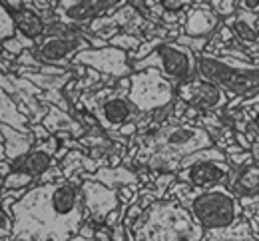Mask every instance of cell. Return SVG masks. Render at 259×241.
<instances>
[{
    "instance_id": "obj_1",
    "label": "cell",
    "mask_w": 259,
    "mask_h": 241,
    "mask_svg": "<svg viewBox=\"0 0 259 241\" xmlns=\"http://www.w3.org/2000/svg\"><path fill=\"white\" fill-rule=\"evenodd\" d=\"M12 213L14 231L6 241H70L88 219L80 185L68 179L34 185Z\"/></svg>"
},
{
    "instance_id": "obj_2",
    "label": "cell",
    "mask_w": 259,
    "mask_h": 241,
    "mask_svg": "<svg viewBox=\"0 0 259 241\" xmlns=\"http://www.w3.org/2000/svg\"><path fill=\"white\" fill-rule=\"evenodd\" d=\"M178 200L203 231L227 229L243 221V207L239 200L227 189L215 185L209 189H197L184 181H176L163 200Z\"/></svg>"
},
{
    "instance_id": "obj_3",
    "label": "cell",
    "mask_w": 259,
    "mask_h": 241,
    "mask_svg": "<svg viewBox=\"0 0 259 241\" xmlns=\"http://www.w3.org/2000/svg\"><path fill=\"white\" fill-rule=\"evenodd\" d=\"M136 241H201L203 229L178 200H160L132 227Z\"/></svg>"
},
{
    "instance_id": "obj_4",
    "label": "cell",
    "mask_w": 259,
    "mask_h": 241,
    "mask_svg": "<svg viewBox=\"0 0 259 241\" xmlns=\"http://www.w3.org/2000/svg\"><path fill=\"white\" fill-rule=\"evenodd\" d=\"M197 78L226 90L229 100L235 96L247 100L259 94V66L253 62H241L201 52L197 54Z\"/></svg>"
},
{
    "instance_id": "obj_5",
    "label": "cell",
    "mask_w": 259,
    "mask_h": 241,
    "mask_svg": "<svg viewBox=\"0 0 259 241\" xmlns=\"http://www.w3.org/2000/svg\"><path fill=\"white\" fill-rule=\"evenodd\" d=\"M132 68H134V72L156 68L162 72L163 78H167L176 86H182V84L192 82L197 78V56L190 48H186L178 42L165 40L146 60L132 62Z\"/></svg>"
},
{
    "instance_id": "obj_6",
    "label": "cell",
    "mask_w": 259,
    "mask_h": 241,
    "mask_svg": "<svg viewBox=\"0 0 259 241\" xmlns=\"http://www.w3.org/2000/svg\"><path fill=\"white\" fill-rule=\"evenodd\" d=\"M130 78L132 88L128 92V100L142 116H150L162 108H167L178 98V86L163 78L160 70L148 68L134 72Z\"/></svg>"
},
{
    "instance_id": "obj_7",
    "label": "cell",
    "mask_w": 259,
    "mask_h": 241,
    "mask_svg": "<svg viewBox=\"0 0 259 241\" xmlns=\"http://www.w3.org/2000/svg\"><path fill=\"white\" fill-rule=\"evenodd\" d=\"M126 0H60L56 6V18L74 28H90V24L102 18L112 16L122 10Z\"/></svg>"
},
{
    "instance_id": "obj_8",
    "label": "cell",
    "mask_w": 259,
    "mask_h": 241,
    "mask_svg": "<svg viewBox=\"0 0 259 241\" xmlns=\"http://www.w3.org/2000/svg\"><path fill=\"white\" fill-rule=\"evenodd\" d=\"M72 64H82L86 68L96 70L102 76H112V78H128L134 74L132 62H130L128 52L118 50L114 46L94 50V48H86L82 52H78L72 58Z\"/></svg>"
},
{
    "instance_id": "obj_9",
    "label": "cell",
    "mask_w": 259,
    "mask_h": 241,
    "mask_svg": "<svg viewBox=\"0 0 259 241\" xmlns=\"http://www.w3.org/2000/svg\"><path fill=\"white\" fill-rule=\"evenodd\" d=\"M92 48L90 42L84 36H74V38H60V36H44L36 48L32 50V54L48 66H56V68H66L72 70V58L86 50Z\"/></svg>"
},
{
    "instance_id": "obj_10",
    "label": "cell",
    "mask_w": 259,
    "mask_h": 241,
    "mask_svg": "<svg viewBox=\"0 0 259 241\" xmlns=\"http://www.w3.org/2000/svg\"><path fill=\"white\" fill-rule=\"evenodd\" d=\"M178 100L186 102L188 106L199 108L203 114H220L229 104L226 90L201 78H195L192 82L178 86Z\"/></svg>"
},
{
    "instance_id": "obj_11",
    "label": "cell",
    "mask_w": 259,
    "mask_h": 241,
    "mask_svg": "<svg viewBox=\"0 0 259 241\" xmlns=\"http://www.w3.org/2000/svg\"><path fill=\"white\" fill-rule=\"evenodd\" d=\"M82 189V198H84V207H86V221H92L96 227L106 225V217L120 209V194L118 189L106 187L100 181H84L80 185Z\"/></svg>"
},
{
    "instance_id": "obj_12",
    "label": "cell",
    "mask_w": 259,
    "mask_h": 241,
    "mask_svg": "<svg viewBox=\"0 0 259 241\" xmlns=\"http://www.w3.org/2000/svg\"><path fill=\"white\" fill-rule=\"evenodd\" d=\"M92 116L96 118L98 124L106 132H118L122 126H126L130 122H136L140 114L134 108V104L128 100V94L116 90L98 110L92 112Z\"/></svg>"
},
{
    "instance_id": "obj_13",
    "label": "cell",
    "mask_w": 259,
    "mask_h": 241,
    "mask_svg": "<svg viewBox=\"0 0 259 241\" xmlns=\"http://www.w3.org/2000/svg\"><path fill=\"white\" fill-rule=\"evenodd\" d=\"M0 4L10 10L16 22L18 34H22L32 42H40L46 36V22L40 16V12L34 8L32 0H2Z\"/></svg>"
},
{
    "instance_id": "obj_14",
    "label": "cell",
    "mask_w": 259,
    "mask_h": 241,
    "mask_svg": "<svg viewBox=\"0 0 259 241\" xmlns=\"http://www.w3.org/2000/svg\"><path fill=\"white\" fill-rule=\"evenodd\" d=\"M231 172L227 162H201L178 172V181H184L197 189H209L215 185H226Z\"/></svg>"
},
{
    "instance_id": "obj_15",
    "label": "cell",
    "mask_w": 259,
    "mask_h": 241,
    "mask_svg": "<svg viewBox=\"0 0 259 241\" xmlns=\"http://www.w3.org/2000/svg\"><path fill=\"white\" fill-rule=\"evenodd\" d=\"M58 150H60V139L56 138V136H52L48 141H38L30 154H26L22 160L12 164V170L28 173V175H32L34 179L38 181L40 175H44L56 164Z\"/></svg>"
},
{
    "instance_id": "obj_16",
    "label": "cell",
    "mask_w": 259,
    "mask_h": 241,
    "mask_svg": "<svg viewBox=\"0 0 259 241\" xmlns=\"http://www.w3.org/2000/svg\"><path fill=\"white\" fill-rule=\"evenodd\" d=\"M222 18L211 10V2H192L182 32L194 38H211L222 28Z\"/></svg>"
},
{
    "instance_id": "obj_17",
    "label": "cell",
    "mask_w": 259,
    "mask_h": 241,
    "mask_svg": "<svg viewBox=\"0 0 259 241\" xmlns=\"http://www.w3.org/2000/svg\"><path fill=\"white\" fill-rule=\"evenodd\" d=\"M0 132H2V138H0V141H2V148H0L2 160H8L10 164L22 160L38 143L36 138L32 136V132L24 134V132H18V130H14L10 126H4V124H0Z\"/></svg>"
},
{
    "instance_id": "obj_18",
    "label": "cell",
    "mask_w": 259,
    "mask_h": 241,
    "mask_svg": "<svg viewBox=\"0 0 259 241\" xmlns=\"http://www.w3.org/2000/svg\"><path fill=\"white\" fill-rule=\"evenodd\" d=\"M257 14H249L243 10H237L235 16L224 20V24L233 30V36L237 40V44L247 52L253 44L259 42V28H257Z\"/></svg>"
},
{
    "instance_id": "obj_19",
    "label": "cell",
    "mask_w": 259,
    "mask_h": 241,
    "mask_svg": "<svg viewBox=\"0 0 259 241\" xmlns=\"http://www.w3.org/2000/svg\"><path fill=\"white\" fill-rule=\"evenodd\" d=\"M42 124L46 126V130L52 136L54 134H60V132H68V134H72L76 139H82L86 136V128L70 112L60 110L58 106H50V112H48V116L44 118Z\"/></svg>"
},
{
    "instance_id": "obj_20",
    "label": "cell",
    "mask_w": 259,
    "mask_h": 241,
    "mask_svg": "<svg viewBox=\"0 0 259 241\" xmlns=\"http://www.w3.org/2000/svg\"><path fill=\"white\" fill-rule=\"evenodd\" d=\"M82 181H100V183H104L106 187H112V189H120L122 185H136V183H140L138 173L134 172V170H130V168H126V166H120V168H100L96 173H84Z\"/></svg>"
},
{
    "instance_id": "obj_21",
    "label": "cell",
    "mask_w": 259,
    "mask_h": 241,
    "mask_svg": "<svg viewBox=\"0 0 259 241\" xmlns=\"http://www.w3.org/2000/svg\"><path fill=\"white\" fill-rule=\"evenodd\" d=\"M0 124L10 126V128L24 132V134H30V128H32V122L24 114H20L18 104L14 102V98L10 94H6L4 90L0 92Z\"/></svg>"
},
{
    "instance_id": "obj_22",
    "label": "cell",
    "mask_w": 259,
    "mask_h": 241,
    "mask_svg": "<svg viewBox=\"0 0 259 241\" xmlns=\"http://www.w3.org/2000/svg\"><path fill=\"white\" fill-rule=\"evenodd\" d=\"M201 241H259V239L253 235L249 223L243 219V221H239L237 225L227 227V229L205 231L203 237H201Z\"/></svg>"
},
{
    "instance_id": "obj_23",
    "label": "cell",
    "mask_w": 259,
    "mask_h": 241,
    "mask_svg": "<svg viewBox=\"0 0 259 241\" xmlns=\"http://www.w3.org/2000/svg\"><path fill=\"white\" fill-rule=\"evenodd\" d=\"M84 156H86L84 152L72 150V152L64 158V162L60 164V168H62V172H64V177L68 179V181L76 183V185H82V183H84V181H82V175L86 173L84 164H82Z\"/></svg>"
},
{
    "instance_id": "obj_24",
    "label": "cell",
    "mask_w": 259,
    "mask_h": 241,
    "mask_svg": "<svg viewBox=\"0 0 259 241\" xmlns=\"http://www.w3.org/2000/svg\"><path fill=\"white\" fill-rule=\"evenodd\" d=\"M34 185H38V181L32 175L24 172H16V170H12V173L6 179H2V189H24V191H28Z\"/></svg>"
},
{
    "instance_id": "obj_25",
    "label": "cell",
    "mask_w": 259,
    "mask_h": 241,
    "mask_svg": "<svg viewBox=\"0 0 259 241\" xmlns=\"http://www.w3.org/2000/svg\"><path fill=\"white\" fill-rule=\"evenodd\" d=\"M16 34H18V28H16V22L10 14V10L0 4V40H2V44L16 38Z\"/></svg>"
},
{
    "instance_id": "obj_26",
    "label": "cell",
    "mask_w": 259,
    "mask_h": 241,
    "mask_svg": "<svg viewBox=\"0 0 259 241\" xmlns=\"http://www.w3.org/2000/svg\"><path fill=\"white\" fill-rule=\"evenodd\" d=\"M142 42H144V38L126 34V32H120L116 38L110 40V46H114V48H118V50H124V52L132 54V52H138V48L142 46Z\"/></svg>"
},
{
    "instance_id": "obj_27",
    "label": "cell",
    "mask_w": 259,
    "mask_h": 241,
    "mask_svg": "<svg viewBox=\"0 0 259 241\" xmlns=\"http://www.w3.org/2000/svg\"><path fill=\"white\" fill-rule=\"evenodd\" d=\"M211 10L222 18V22L237 14V0H211Z\"/></svg>"
},
{
    "instance_id": "obj_28",
    "label": "cell",
    "mask_w": 259,
    "mask_h": 241,
    "mask_svg": "<svg viewBox=\"0 0 259 241\" xmlns=\"http://www.w3.org/2000/svg\"><path fill=\"white\" fill-rule=\"evenodd\" d=\"M16 64H18V66H22V68H26V70H36V72L44 70V66H46V64H42V62L34 56L32 50H24V52L16 58Z\"/></svg>"
},
{
    "instance_id": "obj_29",
    "label": "cell",
    "mask_w": 259,
    "mask_h": 241,
    "mask_svg": "<svg viewBox=\"0 0 259 241\" xmlns=\"http://www.w3.org/2000/svg\"><path fill=\"white\" fill-rule=\"evenodd\" d=\"M60 179H66L64 177V172H62V168H60V164H54L48 172L44 173V175H40V179H38V185H46V183H56V181H60Z\"/></svg>"
},
{
    "instance_id": "obj_30",
    "label": "cell",
    "mask_w": 259,
    "mask_h": 241,
    "mask_svg": "<svg viewBox=\"0 0 259 241\" xmlns=\"http://www.w3.org/2000/svg\"><path fill=\"white\" fill-rule=\"evenodd\" d=\"M146 209L140 206V204H134V206H128V209H126V215H124V225L128 227V229H132L134 227V223L142 217V213H144Z\"/></svg>"
},
{
    "instance_id": "obj_31",
    "label": "cell",
    "mask_w": 259,
    "mask_h": 241,
    "mask_svg": "<svg viewBox=\"0 0 259 241\" xmlns=\"http://www.w3.org/2000/svg\"><path fill=\"white\" fill-rule=\"evenodd\" d=\"M251 162H253L251 152H241V154H231V156H227V164H229L231 168H241V166L251 164Z\"/></svg>"
},
{
    "instance_id": "obj_32",
    "label": "cell",
    "mask_w": 259,
    "mask_h": 241,
    "mask_svg": "<svg viewBox=\"0 0 259 241\" xmlns=\"http://www.w3.org/2000/svg\"><path fill=\"white\" fill-rule=\"evenodd\" d=\"M30 132H32V136L36 138V141H48V139L52 138V134L46 130L44 124H32Z\"/></svg>"
},
{
    "instance_id": "obj_33",
    "label": "cell",
    "mask_w": 259,
    "mask_h": 241,
    "mask_svg": "<svg viewBox=\"0 0 259 241\" xmlns=\"http://www.w3.org/2000/svg\"><path fill=\"white\" fill-rule=\"evenodd\" d=\"M237 10L259 16V0H237Z\"/></svg>"
},
{
    "instance_id": "obj_34",
    "label": "cell",
    "mask_w": 259,
    "mask_h": 241,
    "mask_svg": "<svg viewBox=\"0 0 259 241\" xmlns=\"http://www.w3.org/2000/svg\"><path fill=\"white\" fill-rule=\"evenodd\" d=\"M118 194H120V202H122V204H126V206H130L132 198L136 196V191H134L130 185H122V187L118 189Z\"/></svg>"
},
{
    "instance_id": "obj_35",
    "label": "cell",
    "mask_w": 259,
    "mask_h": 241,
    "mask_svg": "<svg viewBox=\"0 0 259 241\" xmlns=\"http://www.w3.org/2000/svg\"><path fill=\"white\" fill-rule=\"evenodd\" d=\"M10 173H12V164L8 160H2V164H0V175H2V179H6Z\"/></svg>"
},
{
    "instance_id": "obj_36",
    "label": "cell",
    "mask_w": 259,
    "mask_h": 241,
    "mask_svg": "<svg viewBox=\"0 0 259 241\" xmlns=\"http://www.w3.org/2000/svg\"><path fill=\"white\" fill-rule=\"evenodd\" d=\"M251 156H253V162L259 166V139L253 143V148H251Z\"/></svg>"
},
{
    "instance_id": "obj_37",
    "label": "cell",
    "mask_w": 259,
    "mask_h": 241,
    "mask_svg": "<svg viewBox=\"0 0 259 241\" xmlns=\"http://www.w3.org/2000/svg\"><path fill=\"white\" fill-rule=\"evenodd\" d=\"M70 241H98V239H86V237H82V235L78 233V235H74V237H72Z\"/></svg>"
}]
</instances>
